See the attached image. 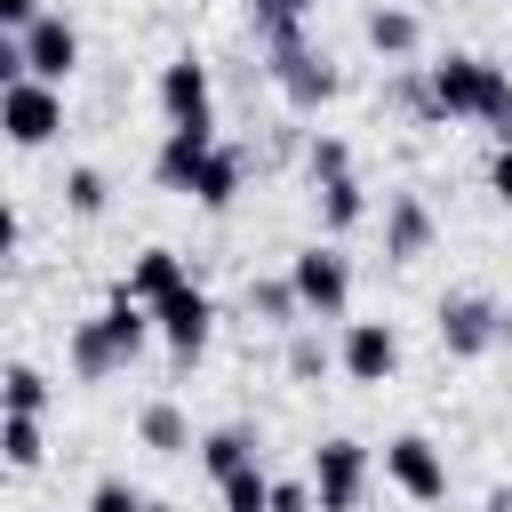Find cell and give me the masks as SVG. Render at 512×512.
<instances>
[{"label":"cell","instance_id":"4fadbf2b","mask_svg":"<svg viewBox=\"0 0 512 512\" xmlns=\"http://www.w3.org/2000/svg\"><path fill=\"white\" fill-rule=\"evenodd\" d=\"M432 232H440V224H432L424 192H392V200H384V256H392V264H416V256L432 248Z\"/></svg>","mask_w":512,"mask_h":512},{"label":"cell","instance_id":"e0dca14e","mask_svg":"<svg viewBox=\"0 0 512 512\" xmlns=\"http://www.w3.org/2000/svg\"><path fill=\"white\" fill-rule=\"evenodd\" d=\"M248 464H256V432H248V424L200 432V472H208V480H232V472H248Z\"/></svg>","mask_w":512,"mask_h":512},{"label":"cell","instance_id":"277c9868","mask_svg":"<svg viewBox=\"0 0 512 512\" xmlns=\"http://www.w3.org/2000/svg\"><path fill=\"white\" fill-rule=\"evenodd\" d=\"M312 496H320V512H360V496H368V448L352 432H328L312 448Z\"/></svg>","mask_w":512,"mask_h":512},{"label":"cell","instance_id":"1f68e13d","mask_svg":"<svg viewBox=\"0 0 512 512\" xmlns=\"http://www.w3.org/2000/svg\"><path fill=\"white\" fill-rule=\"evenodd\" d=\"M480 512H512V488H488V504Z\"/></svg>","mask_w":512,"mask_h":512},{"label":"cell","instance_id":"cb8c5ba5","mask_svg":"<svg viewBox=\"0 0 512 512\" xmlns=\"http://www.w3.org/2000/svg\"><path fill=\"white\" fill-rule=\"evenodd\" d=\"M104 200H112V184H104V168H64V208L72 216H104Z\"/></svg>","mask_w":512,"mask_h":512},{"label":"cell","instance_id":"f546056e","mask_svg":"<svg viewBox=\"0 0 512 512\" xmlns=\"http://www.w3.org/2000/svg\"><path fill=\"white\" fill-rule=\"evenodd\" d=\"M40 16H48L40 0H0V32H32Z\"/></svg>","mask_w":512,"mask_h":512},{"label":"cell","instance_id":"f1b7e54d","mask_svg":"<svg viewBox=\"0 0 512 512\" xmlns=\"http://www.w3.org/2000/svg\"><path fill=\"white\" fill-rule=\"evenodd\" d=\"M272 512H320L312 480H272Z\"/></svg>","mask_w":512,"mask_h":512},{"label":"cell","instance_id":"9a60e30c","mask_svg":"<svg viewBox=\"0 0 512 512\" xmlns=\"http://www.w3.org/2000/svg\"><path fill=\"white\" fill-rule=\"evenodd\" d=\"M192 272H184V256L176 248H136L128 256V272H120V288L136 296V304H160V296H176Z\"/></svg>","mask_w":512,"mask_h":512},{"label":"cell","instance_id":"ba28073f","mask_svg":"<svg viewBox=\"0 0 512 512\" xmlns=\"http://www.w3.org/2000/svg\"><path fill=\"white\" fill-rule=\"evenodd\" d=\"M272 80H280V96L296 104V112H320V104H336V64L320 56V48H304V40H288V48H272Z\"/></svg>","mask_w":512,"mask_h":512},{"label":"cell","instance_id":"52a82bcc","mask_svg":"<svg viewBox=\"0 0 512 512\" xmlns=\"http://www.w3.org/2000/svg\"><path fill=\"white\" fill-rule=\"evenodd\" d=\"M384 480H392L400 496H416V504H440V496H448V456H440L424 432H392V440H384Z\"/></svg>","mask_w":512,"mask_h":512},{"label":"cell","instance_id":"8992f818","mask_svg":"<svg viewBox=\"0 0 512 512\" xmlns=\"http://www.w3.org/2000/svg\"><path fill=\"white\" fill-rule=\"evenodd\" d=\"M160 112H168V128H216V80L192 48H176L160 64Z\"/></svg>","mask_w":512,"mask_h":512},{"label":"cell","instance_id":"4316f807","mask_svg":"<svg viewBox=\"0 0 512 512\" xmlns=\"http://www.w3.org/2000/svg\"><path fill=\"white\" fill-rule=\"evenodd\" d=\"M88 512H152V496H144L136 480H120V472H104V480L88 488Z\"/></svg>","mask_w":512,"mask_h":512},{"label":"cell","instance_id":"484cf974","mask_svg":"<svg viewBox=\"0 0 512 512\" xmlns=\"http://www.w3.org/2000/svg\"><path fill=\"white\" fill-rule=\"evenodd\" d=\"M0 448H8V472H32V464L48 456V440H40V416H8Z\"/></svg>","mask_w":512,"mask_h":512},{"label":"cell","instance_id":"30bf717a","mask_svg":"<svg viewBox=\"0 0 512 512\" xmlns=\"http://www.w3.org/2000/svg\"><path fill=\"white\" fill-rule=\"evenodd\" d=\"M336 368L352 384H392L400 376V328L392 320H352L344 344H336Z\"/></svg>","mask_w":512,"mask_h":512},{"label":"cell","instance_id":"4dcf8cb0","mask_svg":"<svg viewBox=\"0 0 512 512\" xmlns=\"http://www.w3.org/2000/svg\"><path fill=\"white\" fill-rule=\"evenodd\" d=\"M488 192L512 208V144H496V152H488Z\"/></svg>","mask_w":512,"mask_h":512},{"label":"cell","instance_id":"d6a6232c","mask_svg":"<svg viewBox=\"0 0 512 512\" xmlns=\"http://www.w3.org/2000/svg\"><path fill=\"white\" fill-rule=\"evenodd\" d=\"M288 8H296V16H312V8H320V0H288Z\"/></svg>","mask_w":512,"mask_h":512},{"label":"cell","instance_id":"8fae6325","mask_svg":"<svg viewBox=\"0 0 512 512\" xmlns=\"http://www.w3.org/2000/svg\"><path fill=\"white\" fill-rule=\"evenodd\" d=\"M16 40H24V72H32V80H48V88L72 80V64H80V24H72V16L48 8V16H40L32 32H16Z\"/></svg>","mask_w":512,"mask_h":512},{"label":"cell","instance_id":"5bb4252c","mask_svg":"<svg viewBox=\"0 0 512 512\" xmlns=\"http://www.w3.org/2000/svg\"><path fill=\"white\" fill-rule=\"evenodd\" d=\"M64 360H72V376H112V368H128V352H120V336H112L104 304H96L88 320H72V336H64Z\"/></svg>","mask_w":512,"mask_h":512},{"label":"cell","instance_id":"603a6c76","mask_svg":"<svg viewBox=\"0 0 512 512\" xmlns=\"http://www.w3.org/2000/svg\"><path fill=\"white\" fill-rule=\"evenodd\" d=\"M248 312H256L264 328H296V312H304V304H296V288H288V280H248Z\"/></svg>","mask_w":512,"mask_h":512},{"label":"cell","instance_id":"7a4b0ae2","mask_svg":"<svg viewBox=\"0 0 512 512\" xmlns=\"http://www.w3.org/2000/svg\"><path fill=\"white\" fill-rule=\"evenodd\" d=\"M288 288H296L304 320H344V304H352V256L336 240H312V248L288 256Z\"/></svg>","mask_w":512,"mask_h":512},{"label":"cell","instance_id":"9c48e42d","mask_svg":"<svg viewBox=\"0 0 512 512\" xmlns=\"http://www.w3.org/2000/svg\"><path fill=\"white\" fill-rule=\"evenodd\" d=\"M152 328L168 336V352H176V360H200V352H208V336H216V304H208V288H192V280H184L176 296H160V304H152Z\"/></svg>","mask_w":512,"mask_h":512},{"label":"cell","instance_id":"ffe728a7","mask_svg":"<svg viewBox=\"0 0 512 512\" xmlns=\"http://www.w3.org/2000/svg\"><path fill=\"white\" fill-rule=\"evenodd\" d=\"M312 208H320V232H352L368 216V192L360 176H336V184H312Z\"/></svg>","mask_w":512,"mask_h":512},{"label":"cell","instance_id":"83f0119b","mask_svg":"<svg viewBox=\"0 0 512 512\" xmlns=\"http://www.w3.org/2000/svg\"><path fill=\"white\" fill-rule=\"evenodd\" d=\"M328 368H336V352H328L312 328H304V336H288V376H304V384H312V376H328Z\"/></svg>","mask_w":512,"mask_h":512},{"label":"cell","instance_id":"7c38bea8","mask_svg":"<svg viewBox=\"0 0 512 512\" xmlns=\"http://www.w3.org/2000/svg\"><path fill=\"white\" fill-rule=\"evenodd\" d=\"M208 152H216V128H168V136H160V152H152V176H160L168 192H184V200H192V184H200Z\"/></svg>","mask_w":512,"mask_h":512},{"label":"cell","instance_id":"2e32d148","mask_svg":"<svg viewBox=\"0 0 512 512\" xmlns=\"http://www.w3.org/2000/svg\"><path fill=\"white\" fill-rule=\"evenodd\" d=\"M360 32H368V48H376L384 64H408V56L424 48V16H416V8H392V0H384V8H368V24H360Z\"/></svg>","mask_w":512,"mask_h":512},{"label":"cell","instance_id":"d4e9b609","mask_svg":"<svg viewBox=\"0 0 512 512\" xmlns=\"http://www.w3.org/2000/svg\"><path fill=\"white\" fill-rule=\"evenodd\" d=\"M56 392H48V376L32 368V360H8V416H40Z\"/></svg>","mask_w":512,"mask_h":512},{"label":"cell","instance_id":"6da1fadb","mask_svg":"<svg viewBox=\"0 0 512 512\" xmlns=\"http://www.w3.org/2000/svg\"><path fill=\"white\" fill-rule=\"evenodd\" d=\"M432 72V96H440V120H480L496 144H512V72L496 56H472V48H448Z\"/></svg>","mask_w":512,"mask_h":512},{"label":"cell","instance_id":"d6986e66","mask_svg":"<svg viewBox=\"0 0 512 512\" xmlns=\"http://www.w3.org/2000/svg\"><path fill=\"white\" fill-rule=\"evenodd\" d=\"M136 440H144V448H160V456H184V448H200L176 400H144V416H136Z\"/></svg>","mask_w":512,"mask_h":512},{"label":"cell","instance_id":"ac0fdd59","mask_svg":"<svg viewBox=\"0 0 512 512\" xmlns=\"http://www.w3.org/2000/svg\"><path fill=\"white\" fill-rule=\"evenodd\" d=\"M240 184H248V160H240L232 144H216V152H208V168H200V184H192V200H200V208H232V200H240Z\"/></svg>","mask_w":512,"mask_h":512},{"label":"cell","instance_id":"3957f363","mask_svg":"<svg viewBox=\"0 0 512 512\" xmlns=\"http://www.w3.org/2000/svg\"><path fill=\"white\" fill-rule=\"evenodd\" d=\"M504 312H496V296H472V288H456V296H440L432 304V336H440V352L448 360H488L496 344H504Z\"/></svg>","mask_w":512,"mask_h":512},{"label":"cell","instance_id":"7402d4cb","mask_svg":"<svg viewBox=\"0 0 512 512\" xmlns=\"http://www.w3.org/2000/svg\"><path fill=\"white\" fill-rule=\"evenodd\" d=\"M304 176H312V184H336V176H352V144H344L336 128H320V136L304 144Z\"/></svg>","mask_w":512,"mask_h":512},{"label":"cell","instance_id":"44dd1931","mask_svg":"<svg viewBox=\"0 0 512 512\" xmlns=\"http://www.w3.org/2000/svg\"><path fill=\"white\" fill-rule=\"evenodd\" d=\"M216 504H224V512H272V472H264V464H248V472L216 480Z\"/></svg>","mask_w":512,"mask_h":512},{"label":"cell","instance_id":"5b68a950","mask_svg":"<svg viewBox=\"0 0 512 512\" xmlns=\"http://www.w3.org/2000/svg\"><path fill=\"white\" fill-rule=\"evenodd\" d=\"M0 128H8L16 152H40V144L64 128V88H48V80H8V88H0Z\"/></svg>","mask_w":512,"mask_h":512}]
</instances>
